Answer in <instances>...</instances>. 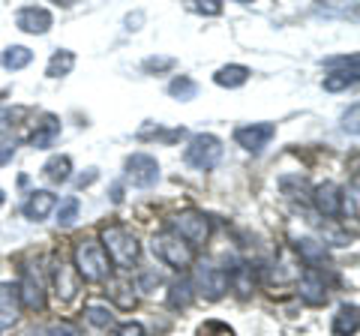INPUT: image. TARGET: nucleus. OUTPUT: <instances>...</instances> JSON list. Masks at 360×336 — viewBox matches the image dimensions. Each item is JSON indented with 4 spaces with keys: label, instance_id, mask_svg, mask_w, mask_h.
<instances>
[{
    "label": "nucleus",
    "instance_id": "f257e3e1",
    "mask_svg": "<svg viewBox=\"0 0 360 336\" xmlns=\"http://www.w3.org/2000/svg\"><path fill=\"white\" fill-rule=\"evenodd\" d=\"M103 250L120 271H132L141 259V243L127 226H105L103 228Z\"/></svg>",
    "mask_w": 360,
    "mask_h": 336
},
{
    "label": "nucleus",
    "instance_id": "f03ea898",
    "mask_svg": "<svg viewBox=\"0 0 360 336\" xmlns=\"http://www.w3.org/2000/svg\"><path fill=\"white\" fill-rule=\"evenodd\" d=\"M75 273L78 279H84V283H105L108 279V255L103 250V243L96 240H78L75 243Z\"/></svg>",
    "mask_w": 360,
    "mask_h": 336
},
{
    "label": "nucleus",
    "instance_id": "7ed1b4c3",
    "mask_svg": "<svg viewBox=\"0 0 360 336\" xmlns=\"http://www.w3.org/2000/svg\"><path fill=\"white\" fill-rule=\"evenodd\" d=\"M150 250H153V255L160 261H165L168 267H177V271H184V267H189V264L195 261L193 246H189L186 240H180L177 234L168 231V228H162L160 234H153Z\"/></svg>",
    "mask_w": 360,
    "mask_h": 336
},
{
    "label": "nucleus",
    "instance_id": "20e7f679",
    "mask_svg": "<svg viewBox=\"0 0 360 336\" xmlns=\"http://www.w3.org/2000/svg\"><path fill=\"white\" fill-rule=\"evenodd\" d=\"M184 160H186V165L198 168V172H210V168H217L222 160V141L217 136H210V132H198V136L189 138Z\"/></svg>",
    "mask_w": 360,
    "mask_h": 336
},
{
    "label": "nucleus",
    "instance_id": "39448f33",
    "mask_svg": "<svg viewBox=\"0 0 360 336\" xmlns=\"http://www.w3.org/2000/svg\"><path fill=\"white\" fill-rule=\"evenodd\" d=\"M168 231H174L189 246H205L210 240V219L198 210H184V214L168 219Z\"/></svg>",
    "mask_w": 360,
    "mask_h": 336
},
{
    "label": "nucleus",
    "instance_id": "423d86ee",
    "mask_svg": "<svg viewBox=\"0 0 360 336\" xmlns=\"http://www.w3.org/2000/svg\"><path fill=\"white\" fill-rule=\"evenodd\" d=\"M189 283H193V291H198L201 297L219 300L225 291H229V271H222V267L210 264V261H201Z\"/></svg>",
    "mask_w": 360,
    "mask_h": 336
},
{
    "label": "nucleus",
    "instance_id": "0eeeda50",
    "mask_svg": "<svg viewBox=\"0 0 360 336\" xmlns=\"http://www.w3.org/2000/svg\"><path fill=\"white\" fill-rule=\"evenodd\" d=\"M15 288H18L21 306H27L30 312H42L45 309V283H42V273L37 271V264L21 267V283Z\"/></svg>",
    "mask_w": 360,
    "mask_h": 336
},
{
    "label": "nucleus",
    "instance_id": "6e6552de",
    "mask_svg": "<svg viewBox=\"0 0 360 336\" xmlns=\"http://www.w3.org/2000/svg\"><path fill=\"white\" fill-rule=\"evenodd\" d=\"M127 181L139 189H150L160 181V162L150 153H132L127 160Z\"/></svg>",
    "mask_w": 360,
    "mask_h": 336
},
{
    "label": "nucleus",
    "instance_id": "1a4fd4ad",
    "mask_svg": "<svg viewBox=\"0 0 360 336\" xmlns=\"http://www.w3.org/2000/svg\"><path fill=\"white\" fill-rule=\"evenodd\" d=\"M51 283H54V295H58L60 304H72L82 291V279H78L75 267L66 264L63 259H54L51 264Z\"/></svg>",
    "mask_w": 360,
    "mask_h": 336
},
{
    "label": "nucleus",
    "instance_id": "9d476101",
    "mask_svg": "<svg viewBox=\"0 0 360 336\" xmlns=\"http://www.w3.org/2000/svg\"><path fill=\"white\" fill-rule=\"evenodd\" d=\"M274 136H276L274 123H246V127L234 129V141H238L246 153H262Z\"/></svg>",
    "mask_w": 360,
    "mask_h": 336
},
{
    "label": "nucleus",
    "instance_id": "9b49d317",
    "mask_svg": "<svg viewBox=\"0 0 360 336\" xmlns=\"http://www.w3.org/2000/svg\"><path fill=\"white\" fill-rule=\"evenodd\" d=\"M297 295H300L303 304H309V306L328 304V283H324V271L307 267L303 276L297 279Z\"/></svg>",
    "mask_w": 360,
    "mask_h": 336
},
{
    "label": "nucleus",
    "instance_id": "f8f14e48",
    "mask_svg": "<svg viewBox=\"0 0 360 336\" xmlns=\"http://www.w3.org/2000/svg\"><path fill=\"white\" fill-rule=\"evenodd\" d=\"M312 205L319 214H324L328 219H336L342 214V189L333 181H324L312 189Z\"/></svg>",
    "mask_w": 360,
    "mask_h": 336
},
{
    "label": "nucleus",
    "instance_id": "ddd939ff",
    "mask_svg": "<svg viewBox=\"0 0 360 336\" xmlns=\"http://www.w3.org/2000/svg\"><path fill=\"white\" fill-rule=\"evenodd\" d=\"M15 25H18V30L33 33V37H42V33L51 30L54 18L45 6H21L15 13Z\"/></svg>",
    "mask_w": 360,
    "mask_h": 336
},
{
    "label": "nucleus",
    "instance_id": "4468645a",
    "mask_svg": "<svg viewBox=\"0 0 360 336\" xmlns=\"http://www.w3.org/2000/svg\"><path fill=\"white\" fill-rule=\"evenodd\" d=\"M54 207H58V195L49 193V189H37V193H30L27 201L21 205V214L30 222H42V219H49Z\"/></svg>",
    "mask_w": 360,
    "mask_h": 336
},
{
    "label": "nucleus",
    "instance_id": "2eb2a0df",
    "mask_svg": "<svg viewBox=\"0 0 360 336\" xmlns=\"http://www.w3.org/2000/svg\"><path fill=\"white\" fill-rule=\"evenodd\" d=\"M18 312H21L18 288L9 285V283H0V328H13V324H18Z\"/></svg>",
    "mask_w": 360,
    "mask_h": 336
},
{
    "label": "nucleus",
    "instance_id": "dca6fc26",
    "mask_svg": "<svg viewBox=\"0 0 360 336\" xmlns=\"http://www.w3.org/2000/svg\"><path fill=\"white\" fill-rule=\"evenodd\" d=\"M295 252L300 255V261L307 267H315V271H321L324 264H328V250H324V243L312 240V238H300L295 240Z\"/></svg>",
    "mask_w": 360,
    "mask_h": 336
},
{
    "label": "nucleus",
    "instance_id": "f3484780",
    "mask_svg": "<svg viewBox=\"0 0 360 336\" xmlns=\"http://www.w3.org/2000/svg\"><path fill=\"white\" fill-rule=\"evenodd\" d=\"M58 136H60V120L54 117V115H45V120L37 127V132L30 136V144H33L37 150H45V148H51Z\"/></svg>",
    "mask_w": 360,
    "mask_h": 336
},
{
    "label": "nucleus",
    "instance_id": "a211bd4d",
    "mask_svg": "<svg viewBox=\"0 0 360 336\" xmlns=\"http://www.w3.org/2000/svg\"><path fill=\"white\" fill-rule=\"evenodd\" d=\"M250 70L240 63H229L222 66V70H217V75H213V82H217L219 87H229V91H234V87H243L246 82H250Z\"/></svg>",
    "mask_w": 360,
    "mask_h": 336
},
{
    "label": "nucleus",
    "instance_id": "6ab92c4d",
    "mask_svg": "<svg viewBox=\"0 0 360 336\" xmlns=\"http://www.w3.org/2000/svg\"><path fill=\"white\" fill-rule=\"evenodd\" d=\"M357 306L354 304H342L340 309H336L333 316V336H354L357 333Z\"/></svg>",
    "mask_w": 360,
    "mask_h": 336
},
{
    "label": "nucleus",
    "instance_id": "aec40b11",
    "mask_svg": "<svg viewBox=\"0 0 360 336\" xmlns=\"http://www.w3.org/2000/svg\"><path fill=\"white\" fill-rule=\"evenodd\" d=\"M274 279L276 283H295V279H300V261L288 250L279 252V259L274 264Z\"/></svg>",
    "mask_w": 360,
    "mask_h": 336
},
{
    "label": "nucleus",
    "instance_id": "412c9836",
    "mask_svg": "<svg viewBox=\"0 0 360 336\" xmlns=\"http://www.w3.org/2000/svg\"><path fill=\"white\" fill-rule=\"evenodd\" d=\"M72 70H75V54L70 49H58L51 54L49 66H45V75L49 78H63V75H70Z\"/></svg>",
    "mask_w": 360,
    "mask_h": 336
},
{
    "label": "nucleus",
    "instance_id": "4be33fe9",
    "mask_svg": "<svg viewBox=\"0 0 360 336\" xmlns=\"http://www.w3.org/2000/svg\"><path fill=\"white\" fill-rule=\"evenodd\" d=\"M105 291H108V297L115 300V304H117L120 309H132L135 304H139V297H135L132 285H129V283H123V279H108Z\"/></svg>",
    "mask_w": 360,
    "mask_h": 336
},
{
    "label": "nucleus",
    "instance_id": "5701e85b",
    "mask_svg": "<svg viewBox=\"0 0 360 336\" xmlns=\"http://www.w3.org/2000/svg\"><path fill=\"white\" fill-rule=\"evenodd\" d=\"M42 174L49 177L51 183H66L72 174V160L70 156H51V160L42 165Z\"/></svg>",
    "mask_w": 360,
    "mask_h": 336
},
{
    "label": "nucleus",
    "instance_id": "b1692460",
    "mask_svg": "<svg viewBox=\"0 0 360 336\" xmlns=\"http://www.w3.org/2000/svg\"><path fill=\"white\" fill-rule=\"evenodd\" d=\"M324 91L328 93H340V91H348L352 84H357V66H352V70H336V72H330V75H324Z\"/></svg>",
    "mask_w": 360,
    "mask_h": 336
},
{
    "label": "nucleus",
    "instance_id": "393cba45",
    "mask_svg": "<svg viewBox=\"0 0 360 336\" xmlns=\"http://www.w3.org/2000/svg\"><path fill=\"white\" fill-rule=\"evenodd\" d=\"M195 291H193V283H189L186 276H180L177 283H172V291H168V306L172 309H186L193 304Z\"/></svg>",
    "mask_w": 360,
    "mask_h": 336
},
{
    "label": "nucleus",
    "instance_id": "a878e982",
    "mask_svg": "<svg viewBox=\"0 0 360 336\" xmlns=\"http://www.w3.org/2000/svg\"><path fill=\"white\" fill-rule=\"evenodd\" d=\"M229 285H234V291H240V295H252V288H255V271L250 264H238V267H231V273H229Z\"/></svg>",
    "mask_w": 360,
    "mask_h": 336
},
{
    "label": "nucleus",
    "instance_id": "bb28decb",
    "mask_svg": "<svg viewBox=\"0 0 360 336\" xmlns=\"http://www.w3.org/2000/svg\"><path fill=\"white\" fill-rule=\"evenodd\" d=\"M33 60V51L30 49H25V46H9L4 54H0V66L4 70H25V66Z\"/></svg>",
    "mask_w": 360,
    "mask_h": 336
},
{
    "label": "nucleus",
    "instance_id": "cd10ccee",
    "mask_svg": "<svg viewBox=\"0 0 360 336\" xmlns=\"http://www.w3.org/2000/svg\"><path fill=\"white\" fill-rule=\"evenodd\" d=\"M168 93L180 99V103H189V99L198 96V84L189 75H177V78H172V84H168Z\"/></svg>",
    "mask_w": 360,
    "mask_h": 336
},
{
    "label": "nucleus",
    "instance_id": "c85d7f7f",
    "mask_svg": "<svg viewBox=\"0 0 360 336\" xmlns=\"http://www.w3.org/2000/svg\"><path fill=\"white\" fill-rule=\"evenodd\" d=\"M78 210H82V205H78V198H75V195L63 198L60 205H58V226H60V228H70V226H75Z\"/></svg>",
    "mask_w": 360,
    "mask_h": 336
},
{
    "label": "nucleus",
    "instance_id": "c756f323",
    "mask_svg": "<svg viewBox=\"0 0 360 336\" xmlns=\"http://www.w3.org/2000/svg\"><path fill=\"white\" fill-rule=\"evenodd\" d=\"M84 316H87V321L94 324V328H108L111 324V309L108 306H103V304H90V306H84Z\"/></svg>",
    "mask_w": 360,
    "mask_h": 336
},
{
    "label": "nucleus",
    "instance_id": "7c9ffc66",
    "mask_svg": "<svg viewBox=\"0 0 360 336\" xmlns=\"http://www.w3.org/2000/svg\"><path fill=\"white\" fill-rule=\"evenodd\" d=\"M189 13H198V15H219V13H222V4H219V0H193V4H189Z\"/></svg>",
    "mask_w": 360,
    "mask_h": 336
},
{
    "label": "nucleus",
    "instance_id": "2f4dec72",
    "mask_svg": "<svg viewBox=\"0 0 360 336\" xmlns=\"http://www.w3.org/2000/svg\"><path fill=\"white\" fill-rule=\"evenodd\" d=\"M198 336H234V330L225 321H205L198 328Z\"/></svg>",
    "mask_w": 360,
    "mask_h": 336
},
{
    "label": "nucleus",
    "instance_id": "473e14b6",
    "mask_svg": "<svg viewBox=\"0 0 360 336\" xmlns=\"http://www.w3.org/2000/svg\"><path fill=\"white\" fill-rule=\"evenodd\" d=\"M342 210H348L352 219H357V177L352 181V189H342Z\"/></svg>",
    "mask_w": 360,
    "mask_h": 336
},
{
    "label": "nucleus",
    "instance_id": "72a5a7b5",
    "mask_svg": "<svg viewBox=\"0 0 360 336\" xmlns=\"http://www.w3.org/2000/svg\"><path fill=\"white\" fill-rule=\"evenodd\" d=\"M108 336H148V333H144V328H141L139 321H123V324H117V328L111 330Z\"/></svg>",
    "mask_w": 360,
    "mask_h": 336
},
{
    "label": "nucleus",
    "instance_id": "f704fd0d",
    "mask_svg": "<svg viewBox=\"0 0 360 336\" xmlns=\"http://www.w3.org/2000/svg\"><path fill=\"white\" fill-rule=\"evenodd\" d=\"M141 66H144V72H165L174 66V58H148Z\"/></svg>",
    "mask_w": 360,
    "mask_h": 336
},
{
    "label": "nucleus",
    "instance_id": "c9c22d12",
    "mask_svg": "<svg viewBox=\"0 0 360 336\" xmlns=\"http://www.w3.org/2000/svg\"><path fill=\"white\" fill-rule=\"evenodd\" d=\"M45 336H82V330L72 328L70 321H58V324H51L49 333H45Z\"/></svg>",
    "mask_w": 360,
    "mask_h": 336
},
{
    "label": "nucleus",
    "instance_id": "e433bc0d",
    "mask_svg": "<svg viewBox=\"0 0 360 336\" xmlns=\"http://www.w3.org/2000/svg\"><path fill=\"white\" fill-rule=\"evenodd\" d=\"M99 181V172H96V168H87V174H78L75 177V186L78 189H87V186H94Z\"/></svg>",
    "mask_w": 360,
    "mask_h": 336
},
{
    "label": "nucleus",
    "instance_id": "4c0bfd02",
    "mask_svg": "<svg viewBox=\"0 0 360 336\" xmlns=\"http://www.w3.org/2000/svg\"><path fill=\"white\" fill-rule=\"evenodd\" d=\"M162 283V276L156 273V271H148V273H141V279H139V288L141 291H148L150 285H160Z\"/></svg>",
    "mask_w": 360,
    "mask_h": 336
},
{
    "label": "nucleus",
    "instance_id": "58836bf2",
    "mask_svg": "<svg viewBox=\"0 0 360 336\" xmlns=\"http://www.w3.org/2000/svg\"><path fill=\"white\" fill-rule=\"evenodd\" d=\"M357 115H360V105H352V115H345V132H352V136H357Z\"/></svg>",
    "mask_w": 360,
    "mask_h": 336
},
{
    "label": "nucleus",
    "instance_id": "ea45409f",
    "mask_svg": "<svg viewBox=\"0 0 360 336\" xmlns=\"http://www.w3.org/2000/svg\"><path fill=\"white\" fill-rule=\"evenodd\" d=\"M13 156H15V144H4V148H0V165L9 162Z\"/></svg>",
    "mask_w": 360,
    "mask_h": 336
},
{
    "label": "nucleus",
    "instance_id": "a19ab883",
    "mask_svg": "<svg viewBox=\"0 0 360 336\" xmlns=\"http://www.w3.org/2000/svg\"><path fill=\"white\" fill-rule=\"evenodd\" d=\"M141 21H144V13H135V15H127V30H135V25H141Z\"/></svg>",
    "mask_w": 360,
    "mask_h": 336
},
{
    "label": "nucleus",
    "instance_id": "79ce46f5",
    "mask_svg": "<svg viewBox=\"0 0 360 336\" xmlns=\"http://www.w3.org/2000/svg\"><path fill=\"white\" fill-rule=\"evenodd\" d=\"M4 201H6V195H4V189H0V205H4Z\"/></svg>",
    "mask_w": 360,
    "mask_h": 336
}]
</instances>
